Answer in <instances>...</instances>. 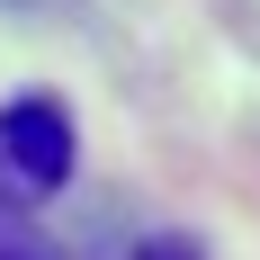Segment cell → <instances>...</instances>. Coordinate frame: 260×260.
Listing matches in <instances>:
<instances>
[{
  "label": "cell",
  "instance_id": "6da1fadb",
  "mask_svg": "<svg viewBox=\"0 0 260 260\" xmlns=\"http://www.w3.org/2000/svg\"><path fill=\"white\" fill-rule=\"evenodd\" d=\"M81 161V135H72V108L54 90H18L0 108V188L9 198H54Z\"/></svg>",
  "mask_w": 260,
  "mask_h": 260
},
{
  "label": "cell",
  "instance_id": "7a4b0ae2",
  "mask_svg": "<svg viewBox=\"0 0 260 260\" xmlns=\"http://www.w3.org/2000/svg\"><path fill=\"white\" fill-rule=\"evenodd\" d=\"M135 260H207V251H198V234H153L135 242Z\"/></svg>",
  "mask_w": 260,
  "mask_h": 260
},
{
  "label": "cell",
  "instance_id": "3957f363",
  "mask_svg": "<svg viewBox=\"0 0 260 260\" xmlns=\"http://www.w3.org/2000/svg\"><path fill=\"white\" fill-rule=\"evenodd\" d=\"M0 260H54V251L27 234V224H9V215H0Z\"/></svg>",
  "mask_w": 260,
  "mask_h": 260
}]
</instances>
